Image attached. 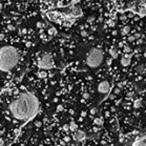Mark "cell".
<instances>
[{"mask_svg":"<svg viewBox=\"0 0 146 146\" xmlns=\"http://www.w3.org/2000/svg\"><path fill=\"white\" fill-rule=\"evenodd\" d=\"M35 125H36L37 127H40L41 126V122L40 121H36V122H35Z\"/></svg>","mask_w":146,"mask_h":146,"instance_id":"22","label":"cell"},{"mask_svg":"<svg viewBox=\"0 0 146 146\" xmlns=\"http://www.w3.org/2000/svg\"><path fill=\"white\" fill-rule=\"evenodd\" d=\"M97 113V109L96 108H92V109H90V114H92V115H94V114H96Z\"/></svg>","mask_w":146,"mask_h":146,"instance_id":"26","label":"cell"},{"mask_svg":"<svg viewBox=\"0 0 146 146\" xmlns=\"http://www.w3.org/2000/svg\"><path fill=\"white\" fill-rule=\"evenodd\" d=\"M4 39V34H0V40H3Z\"/></svg>","mask_w":146,"mask_h":146,"instance_id":"31","label":"cell"},{"mask_svg":"<svg viewBox=\"0 0 146 146\" xmlns=\"http://www.w3.org/2000/svg\"><path fill=\"white\" fill-rule=\"evenodd\" d=\"M94 122H95V124L99 125V126H101V125L103 124V121H102V119H100V118H96L95 120H94Z\"/></svg>","mask_w":146,"mask_h":146,"instance_id":"15","label":"cell"},{"mask_svg":"<svg viewBox=\"0 0 146 146\" xmlns=\"http://www.w3.org/2000/svg\"><path fill=\"white\" fill-rule=\"evenodd\" d=\"M48 34H51V35H56L57 34V29L55 28H51L50 29H48Z\"/></svg>","mask_w":146,"mask_h":146,"instance_id":"18","label":"cell"},{"mask_svg":"<svg viewBox=\"0 0 146 146\" xmlns=\"http://www.w3.org/2000/svg\"><path fill=\"white\" fill-rule=\"evenodd\" d=\"M85 132L82 131V130H76V132L73 135V139L75 141H77V142H80V141H83L84 139H85Z\"/></svg>","mask_w":146,"mask_h":146,"instance_id":"6","label":"cell"},{"mask_svg":"<svg viewBox=\"0 0 146 146\" xmlns=\"http://www.w3.org/2000/svg\"><path fill=\"white\" fill-rule=\"evenodd\" d=\"M89 98V94L88 92H84L83 94V99H88Z\"/></svg>","mask_w":146,"mask_h":146,"instance_id":"20","label":"cell"},{"mask_svg":"<svg viewBox=\"0 0 146 146\" xmlns=\"http://www.w3.org/2000/svg\"><path fill=\"white\" fill-rule=\"evenodd\" d=\"M129 33H130V26H129V25L123 26L122 29H121V34H123V35H128Z\"/></svg>","mask_w":146,"mask_h":146,"instance_id":"9","label":"cell"},{"mask_svg":"<svg viewBox=\"0 0 146 146\" xmlns=\"http://www.w3.org/2000/svg\"><path fill=\"white\" fill-rule=\"evenodd\" d=\"M112 130H113V131H117V130H119V124H118V122H117V121H114V123L112 124Z\"/></svg>","mask_w":146,"mask_h":146,"instance_id":"13","label":"cell"},{"mask_svg":"<svg viewBox=\"0 0 146 146\" xmlns=\"http://www.w3.org/2000/svg\"><path fill=\"white\" fill-rule=\"evenodd\" d=\"M7 29H8V30H14V29H15V26H13V25H7Z\"/></svg>","mask_w":146,"mask_h":146,"instance_id":"21","label":"cell"},{"mask_svg":"<svg viewBox=\"0 0 146 146\" xmlns=\"http://www.w3.org/2000/svg\"><path fill=\"white\" fill-rule=\"evenodd\" d=\"M39 109L37 97L29 92H22L16 100L10 104L12 116L19 121H28L36 116Z\"/></svg>","mask_w":146,"mask_h":146,"instance_id":"1","label":"cell"},{"mask_svg":"<svg viewBox=\"0 0 146 146\" xmlns=\"http://www.w3.org/2000/svg\"><path fill=\"white\" fill-rule=\"evenodd\" d=\"M69 129L72 130V131H76V130L78 129V126L75 124V123H72V124L69 125Z\"/></svg>","mask_w":146,"mask_h":146,"instance_id":"17","label":"cell"},{"mask_svg":"<svg viewBox=\"0 0 146 146\" xmlns=\"http://www.w3.org/2000/svg\"><path fill=\"white\" fill-rule=\"evenodd\" d=\"M38 77L39 78H45L47 76V73L45 72V70H40V72H38Z\"/></svg>","mask_w":146,"mask_h":146,"instance_id":"14","label":"cell"},{"mask_svg":"<svg viewBox=\"0 0 146 146\" xmlns=\"http://www.w3.org/2000/svg\"><path fill=\"white\" fill-rule=\"evenodd\" d=\"M126 19V16H121V20H124Z\"/></svg>","mask_w":146,"mask_h":146,"instance_id":"32","label":"cell"},{"mask_svg":"<svg viewBox=\"0 0 146 146\" xmlns=\"http://www.w3.org/2000/svg\"><path fill=\"white\" fill-rule=\"evenodd\" d=\"M132 146H146V144H145V137L138 139L134 143V145H132Z\"/></svg>","mask_w":146,"mask_h":146,"instance_id":"8","label":"cell"},{"mask_svg":"<svg viewBox=\"0 0 146 146\" xmlns=\"http://www.w3.org/2000/svg\"><path fill=\"white\" fill-rule=\"evenodd\" d=\"M120 88H116V89H115V95H117V94H119V92H120Z\"/></svg>","mask_w":146,"mask_h":146,"instance_id":"24","label":"cell"},{"mask_svg":"<svg viewBox=\"0 0 146 146\" xmlns=\"http://www.w3.org/2000/svg\"><path fill=\"white\" fill-rule=\"evenodd\" d=\"M121 64L123 66H128L130 64V56H125V57H123V58L121 59Z\"/></svg>","mask_w":146,"mask_h":146,"instance_id":"7","label":"cell"},{"mask_svg":"<svg viewBox=\"0 0 146 146\" xmlns=\"http://www.w3.org/2000/svg\"><path fill=\"white\" fill-rule=\"evenodd\" d=\"M53 66H54V62H53V57L51 54H44L38 60V67L40 69H51L53 68Z\"/></svg>","mask_w":146,"mask_h":146,"instance_id":"4","label":"cell"},{"mask_svg":"<svg viewBox=\"0 0 146 146\" xmlns=\"http://www.w3.org/2000/svg\"><path fill=\"white\" fill-rule=\"evenodd\" d=\"M124 52H125V53H130V52H131V48H130L129 46H125V47H124Z\"/></svg>","mask_w":146,"mask_h":146,"instance_id":"19","label":"cell"},{"mask_svg":"<svg viewBox=\"0 0 146 146\" xmlns=\"http://www.w3.org/2000/svg\"><path fill=\"white\" fill-rule=\"evenodd\" d=\"M19 60V53L16 47L5 45L0 48V70L7 72L15 67Z\"/></svg>","mask_w":146,"mask_h":146,"instance_id":"2","label":"cell"},{"mask_svg":"<svg viewBox=\"0 0 146 146\" xmlns=\"http://www.w3.org/2000/svg\"><path fill=\"white\" fill-rule=\"evenodd\" d=\"M137 70H138V74H140V75L144 74V70H145L144 65H140V66H138V68H137Z\"/></svg>","mask_w":146,"mask_h":146,"instance_id":"16","label":"cell"},{"mask_svg":"<svg viewBox=\"0 0 146 146\" xmlns=\"http://www.w3.org/2000/svg\"><path fill=\"white\" fill-rule=\"evenodd\" d=\"M81 35L83 37H87V32H85V30H82L81 32Z\"/></svg>","mask_w":146,"mask_h":146,"instance_id":"23","label":"cell"},{"mask_svg":"<svg viewBox=\"0 0 146 146\" xmlns=\"http://www.w3.org/2000/svg\"><path fill=\"white\" fill-rule=\"evenodd\" d=\"M109 54H110V56H112L113 59H117V57H118V52H117L116 50L112 48V50L109 51Z\"/></svg>","mask_w":146,"mask_h":146,"instance_id":"10","label":"cell"},{"mask_svg":"<svg viewBox=\"0 0 146 146\" xmlns=\"http://www.w3.org/2000/svg\"><path fill=\"white\" fill-rule=\"evenodd\" d=\"M62 108H63V107H62L61 105H60V106H58V110H62Z\"/></svg>","mask_w":146,"mask_h":146,"instance_id":"33","label":"cell"},{"mask_svg":"<svg viewBox=\"0 0 146 146\" xmlns=\"http://www.w3.org/2000/svg\"><path fill=\"white\" fill-rule=\"evenodd\" d=\"M37 26H38V28H42V26H43V23H42V22H38V23H37Z\"/></svg>","mask_w":146,"mask_h":146,"instance_id":"27","label":"cell"},{"mask_svg":"<svg viewBox=\"0 0 146 146\" xmlns=\"http://www.w3.org/2000/svg\"><path fill=\"white\" fill-rule=\"evenodd\" d=\"M4 145V141L3 139H0V146H3Z\"/></svg>","mask_w":146,"mask_h":146,"instance_id":"30","label":"cell"},{"mask_svg":"<svg viewBox=\"0 0 146 146\" xmlns=\"http://www.w3.org/2000/svg\"><path fill=\"white\" fill-rule=\"evenodd\" d=\"M141 1H142V2H143V4L145 3V0H141Z\"/></svg>","mask_w":146,"mask_h":146,"instance_id":"34","label":"cell"},{"mask_svg":"<svg viewBox=\"0 0 146 146\" xmlns=\"http://www.w3.org/2000/svg\"><path fill=\"white\" fill-rule=\"evenodd\" d=\"M110 89V84L108 81H102L98 85V91L101 94H107Z\"/></svg>","mask_w":146,"mask_h":146,"instance_id":"5","label":"cell"},{"mask_svg":"<svg viewBox=\"0 0 146 146\" xmlns=\"http://www.w3.org/2000/svg\"><path fill=\"white\" fill-rule=\"evenodd\" d=\"M117 85H118V88H120V89H121V88L123 87V83H121V82H120V83H118Z\"/></svg>","mask_w":146,"mask_h":146,"instance_id":"25","label":"cell"},{"mask_svg":"<svg viewBox=\"0 0 146 146\" xmlns=\"http://www.w3.org/2000/svg\"><path fill=\"white\" fill-rule=\"evenodd\" d=\"M134 40H136L135 36H130V37H129V41H134Z\"/></svg>","mask_w":146,"mask_h":146,"instance_id":"29","label":"cell"},{"mask_svg":"<svg viewBox=\"0 0 146 146\" xmlns=\"http://www.w3.org/2000/svg\"><path fill=\"white\" fill-rule=\"evenodd\" d=\"M138 14H139L141 17H145V6H144V4H143V6H140Z\"/></svg>","mask_w":146,"mask_h":146,"instance_id":"12","label":"cell"},{"mask_svg":"<svg viewBox=\"0 0 146 146\" xmlns=\"http://www.w3.org/2000/svg\"><path fill=\"white\" fill-rule=\"evenodd\" d=\"M64 130H68L69 129V125H67V124H66V125H64Z\"/></svg>","mask_w":146,"mask_h":146,"instance_id":"28","label":"cell"},{"mask_svg":"<svg viewBox=\"0 0 146 146\" xmlns=\"http://www.w3.org/2000/svg\"><path fill=\"white\" fill-rule=\"evenodd\" d=\"M103 62V52L100 48H91L86 57V64L90 68H97Z\"/></svg>","mask_w":146,"mask_h":146,"instance_id":"3","label":"cell"},{"mask_svg":"<svg viewBox=\"0 0 146 146\" xmlns=\"http://www.w3.org/2000/svg\"><path fill=\"white\" fill-rule=\"evenodd\" d=\"M141 106H142V101H141L140 99L136 100L135 102H134V107H135V108L138 109V108H140V107H141Z\"/></svg>","mask_w":146,"mask_h":146,"instance_id":"11","label":"cell"}]
</instances>
